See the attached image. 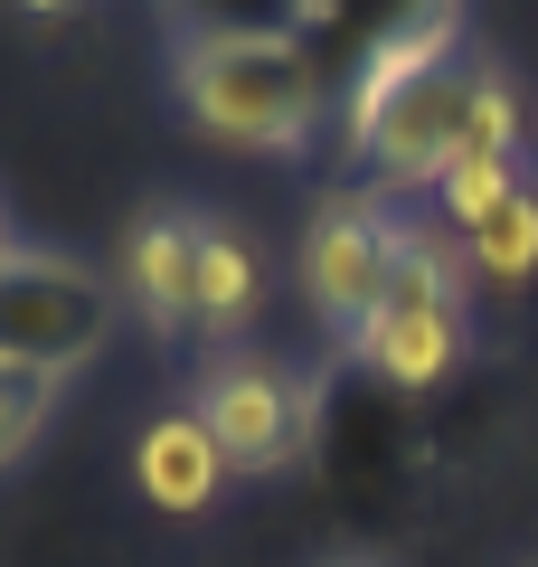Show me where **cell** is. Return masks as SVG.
Listing matches in <instances>:
<instances>
[{"label":"cell","mask_w":538,"mask_h":567,"mask_svg":"<svg viewBox=\"0 0 538 567\" xmlns=\"http://www.w3.org/2000/svg\"><path fill=\"white\" fill-rule=\"evenodd\" d=\"M179 114L227 152H302L331 104V66L312 39H199L170 58Z\"/></svg>","instance_id":"1"},{"label":"cell","mask_w":538,"mask_h":567,"mask_svg":"<svg viewBox=\"0 0 538 567\" xmlns=\"http://www.w3.org/2000/svg\"><path fill=\"white\" fill-rule=\"evenodd\" d=\"M463 246H444L435 218H406V265L387 284V303L369 312V331L350 341V360L397 398H425L463 369Z\"/></svg>","instance_id":"2"},{"label":"cell","mask_w":538,"mask_h":567,"mask_svg":"<svg viewBox=\"0 0 538 567\" xmlns=\"http://www.w3.org/2000/svg\"><path fill=\"white\" fill-rule=\"evenodd\" d=\"M189 416L218 435L227 473H293L321 445V388L283 369L275 350H208L189 379Z\"/></svg>","instance_id":"3"},{"label":"cell","mask_w":538,"mask_h":567,"mask_svg":"<svg viewBox=\"0 0 538 567\" xmlns=\"http://www.w3.org/2000/svg\"><path fill=\"white\" fill-rule=\"evenodd\" d=\"M406 265V208L387 199V189H340V199L312 208V227H302V293H312L321 331H331L340 350L369 331V312L387 303V284H397Z\"/></svg>","instance_id":"4"},{"label":"cell","mask_w":538,"mask_h":567,"mask_svg":"<svg viewBox=\"0 0 538 567\" xmlns=\"http://www.w3.org/2000/svg\"><path fill=\"white\" fill-rule=\"evenodd\" d=\"M104 341H114V284L95 265L48 256V246H10L0 256V360L76 379Z\"/></svg>","instance_id":"5"},{"label":"cell","mask_w":538,"mask_h":567,"mask_svg":"<svg viewBox=\"0 0 538 567\" xmlns=\"http://www.w3.org/2000/svg\"><path fill=\"white\" fill-rule=\"evenodd\" d=\"M199 208H152V218L123 227V293L142 303V322L161 341H189L199 331Z\"/></svg>","instance_id":"6"},{"label":"cell","mask_w":538,"mask_h":567,"mask_svg":"<svg viewBox=\"0 0 538 567\" xmlns=\"http://www.w3.org/2000/svg\"><path fill=\"white\" fill-rule=\"evenodd\" d=\"M133 492L161 511V520H199V511H218V492H227V454H218V435H208L189 406L152 416V425L133 435Z\"/></svg>","instance_id":"7"},{"label":"cell","mask_w":538,"mask_h":567,"mask_svg":"<svg viewBox=\"0 0 538 567\" xmlns=\"http://www.w3.org/2000/svg\"><path fill=\"white\" fill-rule=\"evenodd\" d=\"M256 293H265L256 246H246L237 227L208 218V227H199V331H208V350H227L246 322H256Z\"/></svg>","instance_id":"8"},{"label":"cell","mask_w":538,"mask_h":567,"mask_svg":"<svg viewBox=\"0 0 538 567\" xmlns=\"http://www.w3.org/2000/svg\"><path fill=\"white\" fill-rule=\"evenodd\" d=\"M179 48L199 39H312L321 48V0H161Z\"/></svg>","instance_id":"9"},{"label":"cell","mask_w":538,"mask_h":567,"mask_svg":"<svg viewBox=\"0 0 538 567\" xmlns=\"http://www.w3.org/2000/svg\"><path fill=\"white\" fill-rule=\"evenodd\" d=\"M463 265H473L482 284H500V293H519V284L538 275V181L519 189V199H500L482 227H463Z\"/></svg>","instance_id":"10"},{"label":"cell","mask_w":538,"mask_h":567,"mask_svg":"<svg viewBox=\"0 0 538 567\" xmlns=\"http://www.w3.org/2000/svg\"><path fill=\"white\" fill-rule=\"evenodd\" d=\"M463 152H510L529 162V95L510 85V66L473 58V104H463ZM454 152V162H463Z\"/></svg>","instance_id":"11"},{"label":"cell","mask_w":538,"mask_h":567,"mask_svg":"<svg viewBox=\"0 0 538 567\" xmlns=\"http://www.w3.org/2000/svg\"><path fill=\"white\" fill-rule=\"evenodd\" d=\"M519 189H529V162H510V152H463V162L435 181V208H444V227L463 237V227H482L500 199H519Z\"/></svg>","instance_id":"12"},{"label":"cell","mask_w":538,"mask_h":567,"mask_svg":"<svg viewBox=\"0 0 538 567\" xmlns=\"http://www.w3.org/2000/svg\"><path fill=\"white\" fill-rule=\"evenodd\" d=\"M66 379L58 369H29V360H0V464H20L29 445H39V425L58 416Z\"/></svg>","instance_id":"13"},{"label":"cell","mask_w":538,"mask_h":567,"mask_svg":"<svg viewBox=\"0 0 538 567\" xmlns=\"http://www.w3.org/2000/svg\"><path fill=\"white\" fill-rule=\"evenodd\" d=\"M20 10H39V20H66V10H76V0H20Z\"/></svg>","instance_id":"14"},{"label":"cell","mask_w":538,"mask_h":567,"mask_svg":"<svg viewBox=\"0 0 538 567\" xmlns=\"http://www.w3.org/2000/svg\"><path fill=\"white\" fill-rule=\"evenodd\" d=\"M0 256H10V237H0Z\"/></svg>","instance_id":"15"},{"label":"cell","mask_w":538,"mask_h":567,"mask_svg":"<svg viewBox=\"0 0 538 567\" xmlns=\"http://www.w3.org/2000/svg\"><path fill=\"white\" fill-rule=\"evenodd\" d=\"M340 567H359V558H340Z\"/></svg>","instance_id":"16"}]
</instances>
